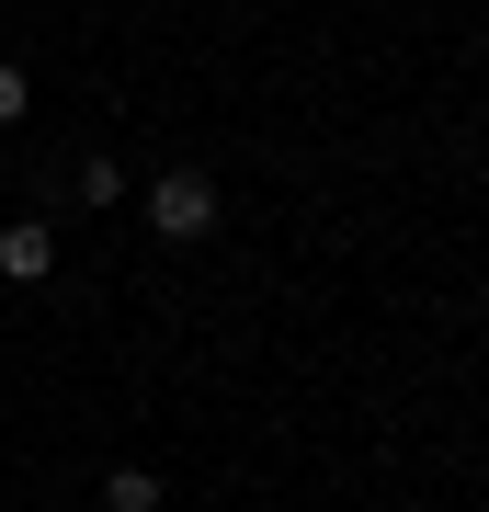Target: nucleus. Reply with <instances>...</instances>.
<instances>
[{
  "label": "nucleus",
  "instance_id": "39448f33",
  "mask_svg": "<svg viewBox=\"0 0 489 512\" xmlns=\"http://www.w3.org/2000/svg\"><path fill=\"white\" fill-rule=\"evenodd\" d=\"M23 103H35V80H23L12 57H0V126H23Z\"/></svg>",
  "mask_w": 489,
  "mask_h": 512
},
{
  "label": "nucleus",
  "instance_id": "f03ea898",
  "mask_svg": "<svg viewBox=\"0 0 489 512\" xmlns=\"http://www.w3.org/2000/svg\"><path fill=\"white\" fill-rule=\"evenodd\" d=\"M0 274H12V285H46V274H57L46 217H12V228H0Z\"/></svg>",
  "mask_w": 489,
  "mask_h": 512
},
{
  "label": "nucleus",
  "instance_id": "7ed1b4c3",
  "mask_svg": "<svg viewBox=\"0 0 489 512\" xmlns=\"http://www.w3.org/2000/svg\"><path fill=\"white\" fill-rule=\"evenodd\" d=\"M171 490H160V467H114L103 478V512H160Z\"/></svg>",
  "mask_w": 489,
  "mask_h": 512
},
{
  "label": "nucleus",
  "instance_id": "20e7f679",
  "mask_svg": "<svg viewBox=\"0 0 489 512\" xmlns=\"http://www.w3.org/2000/svg\"><path fill=\"white\" fill-rule=\"evenodd\" d=\"M69 194H80V205H114V194H126V171H114V160H80Z\"/></svg>",
  "mask_w": 489,
  "mask_h": 512
},
{
  "label": "nucleus",
  "instance_id": "f257e3e1",
  "mask_svg": "<svg viewBox=\"0 0 489 512\" xmlns=\"http://www.w3.org/2000/svg\"><path fill=\"white\" fill-rule=\"evenodd\" d=\"M148 228L160 239H205L217 228V171H160L148 183Z\"/></svg>",
  "mask_w": 489,
  "mask_h": 512
}]
</instances>
